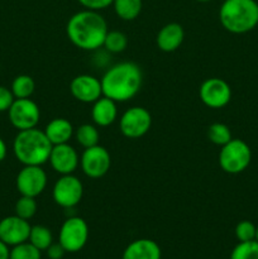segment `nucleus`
<instances>
[{"mask_svg":"<svg viewBox=\"0 0 258 259\" xmlns=\"http://www.w3.org/2000/svg\"><path fill=\"white\" fill-rule=\"evenodd\" d=\"M108 24L103 15L95 10H81L68 19L66 33L73 46L83 51H95L104 45Z\"/></svg>","mask_w":258,"mask_h":259,"instance_id":"nucleus-1","label":"nucleus"},{"mask_svg":"<svg viewBox=\"0 0 258 259\" xmlns=\"http://www.w3.org/2000/svg\"><path fill=\"white\" fill-rule=\"evenodd\" d=\"M100 81L103 96L115 103H124L139 93L143 82V73L137 63L120 62L111 66Z\"/></svg>","mask_w":258,"mask_h":259,"instance_id":"nucleus-2","label":"nucleus"},{"mask_svg":"<svg viewBox=\"0 0 258 259\" xmlns=\"http://www.w3.org/2000/svg\"><path fill=\"white\" fill-rule=\"evenodd\" d=\"M52 147L45 131L32 128L19 131L13 143V151L24 166H42L50 159Z\"/></svg>","mask_w":258,"mask_h":259,"instance_id":"nucleus-3","label":"nucleus"},{"mask_svg":"<svg viewBox=\"0 0 258 259\" xmlns=\"http://www.w3.org/2000/svg\"><path fill=\"white\" fill-rule=\"evenodd\" d=\"M219 20L225 30L234 34L248 33L257 27L258 3L255 0H224Z\"/></svg>","mask_w":258,"mask_h":259,"instance_id":"nucleus-4","label":"nucleus"},{"mask_svg":"<svg viewBox=\"0 0 258 259\" xmlns=\"http://www.w3.org/2000/svg\"><path fill=\"white\" fill-rule=\"evenodd\" d=\"M252 161V151L242 139H232L222 147L219 153V164L229 175L242 174Z\"/></svg>","mask_w":258,"mask_h":259,"instance_id":"nucleus-5","label":"nucleus"},{"mask_svg":"<svg viewBox=\"0 0 258 259\" xmlns=\"http://www.w3.org/2000/svg\"><path fill=\"white\" fill-rule=\"evenodd\" d=\"M89 240V225L82 218L71 217L63 222L58 243L67 253L80 252Z\"/></svg>","mask_w":258,"mask_h":259,"instance_id":"nucleus-6","label":"nucleus"},{"mask_svg":"<svg viewBox=\"0 0 258 259\" xmlns=\"http://www.w3.org/2000/svg\"><path fill=\"white\" fill-rule=\"evenodd\" d=\"M152 125V116L146 108L133 106L123 113L119 120L121 134L129 139H138L146 136Z\"/></svg>","mask_w":258,"mask_h":259,"instance_id":"nucleus-7","label":"nucleus"},{"mask_svg":"<svg viewBox=\"0 0 258 259\" xmlns=\"http://www.w3.org/2000/svg\"><path fill=\"white\" fill-rule=\"evenodd\" d=\"M83 195V185L73 175H62L56 181L52 190V197L58 206L72 209L80 204Z\"/></svg>","mask_w":258,"mask_h":259,"instance_id":"nucleus-8","label":"nucleus"},{"mask_svg":"<svg viewBox=\"0 0 258 259\" xmlns=\"http://www.w3.org/2000/svg\"><path fill=\"white\" fill-rule=\"evenodd\" d=\"M9 120L18 131L35 128L40 118L39 106L30 99H15L8 110Z\"/></svg>","mask_w":258,"mask_h":259,"instance_id":"nucleus-9","label":"nucleus"},{"mask_svg":"<svg viewBox=\"0 0 258 259\" xmlns=\"http://www.w3.org/2000/svg\"><path fill=\"white\" fill-rule=\"evenodd\" d=\"M111 157L103 146L86 148L80 157V166L83 174L90 179H100L110 169Z\"/></svg>","mask_w":258,"mask_h":259,"instance_id":"nucleus-10","label":"nucleus"},{"mask_svg":"<svg viewBox=\"0 0 258 259\" xmlns=\"http://www.w3.org/2000/svg\"><path fill=\"white\" fill-rule=\"evenodd\" d=\"M200 99L210 109H222L230 103L232 89L229 83L219 77L205 80L200 86Z\"/></svg>","mask_w":258,"mask_h":259,"instance_id":"nucleus-11","label":"nucleus"},{"mask_svg":"<svg viewBox=\"0 0 258 259\" xmlns=\"http://www.w3.org/2000/svg\"><path fill=\"white\" fill-rule=\"evenodd\" d=\"M47 186V174L40 166H24L17 176V189L23 196L37 197Z\"/></svg>","mask_w":258,"mask_h":259,"instance_id":"nucleus-12","label":"nucleus"},{"mask_svg":"<svg viewBox=\"0 0 258 259\" xmlns=\"http://www.w3.org/2000/svg\"><path fill=\"white\" fill-rule=\"evenodd\" d=\"M30 224L28 220L17 215L7 217L0 220V240L9 247L28 242L30 233Z\"/></svg>","mask_w":258,"mask_h":259,"instance_id":"nucleus-13","label":"nucleus"},{"mask_svg":"<svg viewBox=\"0 0 258 259\" xmlns=\"http://www.w3.org/2000/svg\"><path fill=\"white\" fill-rule=\"evenodd\" d=\"M70 91L80 103L94 104L103 96L101 81L91 75H78L72 78Z\"/></svg>","mask_w":258,"mask_h":259,"instance_id":"nucleus-14","label":"nucleus"},{"mask_svg":"<svg viewBox=\"0 0 258 259\" xmlns=\"http://www.w3.org/2000/svg\"><path fill=\"white\" fill-rule=\"evenodd\" d=\"M48 162L51 163V167L62 176V175H72L80 164V158L72 146L63 143L52 147Z\"/></svg>","mask_w":258,"mask_h":259,"instance_id":"nucleus-15","label":"nucleus"},{"mask_svg":"<svg viewBox=\"0 0 258 259\" xmlns=\"http://www.w3.org/2000/svg\"><path fill=\"white\" fill-rule=\"evenodd\" d=\"M185 39V30L179 23H168L163 25L156 38L157 47L163 52H174Z\"/></svg>","mask_w":258,"mask_h":259,"instance_id":"nucleus-16","label":"nucleus"},{"mask_svg":"<svg viewBox=\"0 0 258 259\" xmlns=\"http://www.w3.org/2000/svg\"><path fill=\"white\" fill-rule=\"evenodd\" d=\"M159 245L152 239H137L126 245L121 259H161Z\"/></svg>","mask_w":258,"mask_h":259,"instance_id":"nucleus-17","label":"nucleus"},{"mask_svg":"<svg viewBox=\"0 0 258 259\" xmlns=\"http://www.w3.org/2000/svg\"><path fill=\"white\" fill-rule=\"evenodd\" d=\"M91 118L95 125L98 126H109L118 118V109L116 103L111 99L101 96L99 100L93 104L91 109Z\"/></svg>","mask_w":258,"mask_h":259,"instance_id":"nucleus-18","label":"nucleus"},{"mask_svg":"<svg viewBox=\"0 0 258 259\" xmlns=\"http://www.w3.org/2000/svg\"><path fill=\"white\" fill-rule=\"evenodd\" d=\"M45 133L47 136V138L50 139L51 143L53 146H56V144L68 143V141L72 138L75 131H73L72 124L67 119L56 118L52 119L47 124V126L45 129Z\"/></svg>","mask_w":258,"mask_h":259,"instance_id":"nucleus-19","label":"nucleus"},{"mask_svg":"<svg viewBox=\"0 0 258 259\" xmlns=\"http://www.w3.org/2000/svg\"><path fill=\"white\" fill-rule=\"evenodd\" d=\"M115 14L123 20H134L141 14L143 2L142 0H113Z\"/></svg>","mask_w":258,"mask_h":259,"instance_id":"nucleus-20","label":"nucleus"},{"mask_svg":"<svg viewBox=\"0 0 258 259\" xmlns=\"http://www.w3.org/2000/svg\"><path fill=\"white\" fill-rule=\"evenodd\" d=\"M28 242L32 243L40 252L47 250V248L53 243L52 232L45 225H34V227L30 228Z\"/></svg>","mask_w":258,"mask_h":259,"instance_id":"nucleus-21","label":"nucleus"},{"mask_svg":"<svg viewBox=\"0 0 258 259\" xmlns=\"http://www.w3.org/2000/svg\"><path fill=\"white\" fill-rule=\"evenodd\" d=\"M75 137L77 143L83 149L98 146L99 139H100V134H99L98 128L95 125H93V124H82V125L78 126L75 132Z\"/></svg>","mask_w":258,"mask_h":259,"instance_id":"nucleus-22","label":"nucleus"},{"mask_svg":"<svg viewBox=\"0 0 258 259\" xmlns=\"http://www.w3.org/2000/svg\"><path fill=\"white\" fill-rule=\"evenodd\" d=\"M35 89L34 80L28 75H19L13 80L12 93L15 99H29Z\"/></svg>","mask_w":258,"mask_h":259,"instance_id":"nucleus-23","label":"nucleus"},{"mask_svg":"<svg viewBox=\"0 0 258 259\" xmlns=\"http://www.w3.org/2000/svg\"><path fill=\"white\" fill-rule=\"evenodd\" d=\"M104 47L110 53H120L125 51L128 46V38L123 32L119 30H109L104 39Z\"/></svg>","mask_w":258,"mask_h":259,"instance_id":"nucleus-24","label":"nucleus"},{"mask_svg":"<svg viewBox=\"0 0 258 259\" xmlns=\"http://www.w3.org/2000/svg\"><path fill=\"white\" fill-rule=\"evenodd\" d=\"M207 138L217 146L223 147L233 139L229 126L223 123H214L207 128Z\"/></svg>","mask_w":258,"mask_h":259,"instance_id":"nucleus-25","label":"nucleus"},{"mask_svg":"<svg viewBox=\"0 0 258 259\" xmlns=\"http://www.w3.org/2000/svg\"><path fill=\"white\" fill-rule=\"evenodd\" d=\"M230 259H258V242H239L233 248Z\"/></svg>","mask_w":258,"mask_h":259,"instance_id":"nucleus-26","label":"nucleus"},{"mask_svg":"<svg viewBox=\"0 0 258 259\" xmlns=\"http://www.w3.org/2000/svg\"><path fill=\"white\" fill-rule=\"evenodd\" d=\"M37 210L38 204L35 201V197L23 196V195H20L17 204H15V215L25 220L32 219L35 215V212H37Z\"/></svg>","mask_w":258,"mask_h":259,"instance_id":"nucleus-27","label":"nucleus"},{"mask_svg":"<svg viewBox=\"0 0 258 259\" xmlns=\"http://www.w3.org/2000/svg\"><path fill=\"white\" fill-rule=\"evenodd\" d=\"M42 252L35 248L32 243L24 242L12 247L9 253V259H40Z\"/></svg>","mask_w":258,"mask_h":259,"instance_id":"nucleus-28","label":"nucleus"},{"mask_svg":"<svg viewBox=\"0 0 258 259\" xmlns=\"http://www.w3.org/2000/svg\"><path fill=\"white\" fill-rule=\"evenodd\" d=\"M255 229H257V227L252 222H249V220H243V222L238 223L234 230L238 242H250V240H254Z\"/></svg>","mask_w":258,"mask_h":259,"instance_id":"nucleus-29","label":"nucleus"},{"mask_svg":"<svg viewBox=\"0 0 258 259\" xmlns=\"http://www.w3.org/2000/svg\"><path fill=\"white\" fill-rule=\"evenodd\" d=\"M15 98L13 95L12 90L5 88V86H0V113L9 110Z\"/></svg>","mask_w":258,"mask_h":259,"instance_id":"nucleus-30","label":"nucleus"},{"mask_svg":"<svg viewBox=\"0 0 258 259\" xmlns=\"http://www.w3.org/2000/svg\"><path fill=\"white\" fill-rule=\"evenodd\" d=\"M77 2L80 3L85 9L95 10V12L105 9L109 5L113 4V0H77Z\"/></svg>","mask_w":258,"mask_h":259,"instance_id":"nucleus-31","label":"nucleus"},{"mask_svg":"<svg viewBox=\"0 0 258 259\" xmlns=\"http://www.w3.org/2000/svg\"><path fill=\"white\" fill-rule=\"evenodd\" d=\"M46 252H47V255L50 259H62L65 253H67L60 243H52V244L47 248Z\"/></svg>","mask_w":258,"mask_h":259,"instance_id":"nucleus-32","label":"nucleus"},{"mask_svg":"<svg viewBox=\"0 0 258 259\" xmlns=\"http://www.w3.org/2000/svg\"><path fill=\"white\" fill-rule=\"evenodd\" d=\"M9 245H7L3 240H0V259H9Z\"/></svg>","mask_w":258,"mask_h":259,"instance_id":"nucleus-33","label":"nucleus"},{"mask_svg":"<svg viewBox=\"0 0 258 259\" xmlns=\"http://www.w3.org/2000/svg\"><path fill=\"white\" fill-rule=\"evenodd\" d=\"M7 152H8L7 144H5V142L0 138V162L5 159V157H7Z\"/></svg>","mask_w":258,"mask_h":259,"instance_id":"nucleus-34","label":"nucleus"},{"mask_svg":"<svg viewBox=\"0 0 258 259\" xmlns=\"http://www.w3.org/2000/svg\"><path fill=\"white\" fill-rule=\"evenodd\" d=\"M255 240L258 242V225H257V229H255Z\"/></svg>","mask_w":258,"mask_h":259,"instance_id":"nucleus-35","label":"nucleus"},{"mask_svg":"<svg viewBox=\"0 0 258 259\" xmlns=\"http://www.w3.org/2000/svg\"><path fill=\"white\" fill-rule=\"evenodd\" d=\"M199 3H207V2H211V0H196Z\"/></svg>","mask_w":258,"mask_h":259,"instance_id":"nucleus-36","label":"nucleus"},{"mask_svg":"<svg viewBox=\"0 0 258 259\" xmlns=\"http://www.w3.org/2000/svg\"><path fill=\"white\" fill-rule=\"evenodd\" d=\"M257 27H258V23H257Z\"/></svg>","mask_w":258,"mask_h":259,"instance_id":"nucleus-37","label":"nucleus"}]
</instances>
